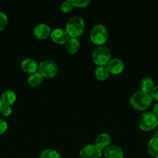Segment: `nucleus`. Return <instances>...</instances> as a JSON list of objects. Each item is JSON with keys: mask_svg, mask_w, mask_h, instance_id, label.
I'll return each instance as SVG.
<instances>
[{"mask_svg": "<svg viewBox=\"0 0 158 158\" xmlns=\"http://www.w3.org/2000/svg\"><path fill=\"white\" fill-rule=\"evenodd\" d=\"M153 100L150 94L139 90L132 94L129 99V103L134 109L145 110L151 105Z\"/></svg>", "mask_w": 158, "mask_h": 158, "instance_id": "nucleus-1", "label": "nucleus"}, {"mask_svg": "<svg viewBox=\"0 0 158 158\" xmlns=\"http://www.w3.org/2000/svg\"><path fill=\"white\" fill-rule=\"evenodd\" d=\"M85 24L83 19L74 15L71 17L67 21L65 25V30L70 38H77L80 36L85 31Z\"/></svg>", "mask_w": 158, "mask_h": 158, "instance_id": "nucleus-2", "label": "nucleus"}, {"mask_svg": "<svg viewBox=\"0 0 158 158\" xmlns=\"http://www.w3.org/2000/svg\"><path fill=\"white\" fill-rule=\"evenodd\" d=\"M108 32L107 28L102 24H96L90 31V40L97 46H103L107 41Z\"/></svg>", "mask_w": 158, "mask_h": 158, "instance_id": "nucleus-3", "label": "nucleus"}, {"mask_svg": "<svg viewBox=\"0 0 158 158\" xmlns=\"http://www.w3.org/2000/svg\"><path fill=\"white\" fill-rule=\"evenodd\" d=\"M91 57L98 66H105L111 60V52L105 46H98L92 51Z\"/></svg>", "mask_w": 158, "mask_h": 158, "instance_id": "nucleus-4", "label": "nucleus"}, {"mask_svg": "<svg viewBox=\"0 0 158 158\" xmlns=\"http://www.w3.org/2000/svg\"><path fill=\"white\" fill-rule=\"evenodd\" d=\"M38 72L43 77L52 78L57 75L58 72V66L57 63L53 60H43L39 64Z\"/></svg>", "mask_w": 158, "mask_h": 158, "instance_id": "nucleus-5", "label": "nucleus"}, {"mask_svg": "<svg viewBox=\"0 0 158 158\" xmlns=\"http://www.w3.org/2000/svg\"><path fill=\"white\" fill-rule=\"evenodd\" d=\"M156 117L152 112H144L138 120L139 127L143 131H150L156 127Z\"/></svg>", "mask_w": 158, "mask_h": 158, "instance_id": "nucleus-6", "label": "nucleus"}, {"mask_svg": "<svg viewBox=\"0 0 158 158\" xmlns=\"http://www.w3.org/2000/svg\"><path fill=\"white\" fill-rule=\"evenodd\" d=\"M102 151L94 144H87L79 152L80 158H102Z\"/></svg>", "mask_w": 158, "mask_h": 158, "instance_id": "nucleus-7", "label": "nucleus"}, {"mask_svg": "<svg viewBox=\"0 0 158 158\" xmlns=\"http://www.w3.org/2000/svg\"><path fill=\"white\" fill-rule=\"evenodd\" d=\"M50 38L52 41L57 44H66L70 39V36L64 29L56 28L51 31Z\"/></svg>", "mask_w": 158, "mask_h": 158, "instance_id": "nucleus-8", "label": "nucleus"}, {"mask_svg": "<svg viewBox=\"0 0 158 158\" xmlns=\"http://www.w3.org/2000/svg\"><path fill=\"white\" fill-rule=\"evenodd\" d=\"M105 66L109 73L117 75L123 71L124 68H125V64H124V62L120 59L113 58L109 60L108 64Z\"/></svg>", "mask_w": 158, "mask_h": 158, "instance_id": "nucleus-9", "label": "nucleus"}, {"mask_svg": "<svg viewBox=\"0 0 158 158\" xmlns=\"http://www.w3.org/2000/svg\"><path fill=\"white\" fill-rule=\"evenodd\" d=\"M51 29L45 23H40L33 29V35L38 40H46L50 35Z\"/></svg>", "mask_w": 158, "mask_h": 158, "instance_id": "nucleus-10", "label": "nucleus"}, {"mask_svg": "<svg viewBox=\"0 0 158 158\" xmlns=\"http://www.w3.org/2000/svg\"><path fill=\"white\" fill-rule=\"evenodd\" d=\"M112 137L107 133H102L96 137L94 140V145L102 151H105L108 147L111 145Z\"/></svg>", "mask_w": 158, "mask_h": 158, "instance_id": "nucleus-11", "label": "nucleus"}, {"mask_svg": "<svg viewBox=\"0 0 158 158\" xmlns=\"http://www.w3.org/2000/svg\"><path fill=\"white\" fill-rule=\"evenodd\" d=\"M105 158H123L124 154L122 148L116 144H111L104 151Z\"/></svg>", "mask_w": 158, "mask_h": 158, "instance_id": "nucleus-12", "label": "nucleus"}, {"mask_svg": "<svg viewBox=\"0 0 158 158\" xmlns=\"http://www.w3.org/2000/svg\"><path fill=\"white\" fill-rule=\"evenodd\" d=\"M21 66L22 69L24 71L25 73H33L37 72L38 70V66L39 64L35 60L32 58H26L23 60L21 62Z\"/></svg>", "mask_w": 158, "mask_h": 158, "instance_id": "nucleus-13", "label": "nucleus"}, {"mask_svg": "<svg viewBox=\"0 0 158 158\" xmlns=\"http://www.w3.org/2000/svg\"><path fill=\"white\" fill-rule=\"evenodd\" d=\"M139 86H140V90L150 94L151 91L153 90V88L155 87L154 80H153V79L152 77H144V78H143L141 80L140 83H139Z\"/></svg>", "mask_w": 158, "mask_h": 158, "instance_id": "nucleus-14", "label": "nucleus"}, {"mask_svg": "<svg viewBox=\"0 0 158 158\" xmlns=\"http://www.w3.org/2000/svg\"><path fill=\"white\" fill-rule=\"evenodd\" d=\"M0 99H1L3 105L10 106L15 103V100H16V95H15L14 91L8 89V90H6L2 93Z\"/></svg>", "mask_w": 158, "mask_h": 158, "instance_id": "nucleus-15", "label": "nucleus"}, {"mask_svg": "<svg viewBox=\"0 0 158 158\" xmlns=\"http://www.w3.org/2000/svg\"><path fill=\"white\" fill-rule=\"evenodd\" d=\"M81 43L77 38H70L65 44L66 50L69 53H76L80 49Z\"/></svg>", "mask_w": 158, "mask_h": 158, "instance_id": "nucleus-16", "label": "nucleus"}, {"mask_svg": "<svg viewBox=\"0 0 158 158\" xmlns=\"http://www.w3.org/2000/svg\"><path fill=\"white\" fill-rule=\"evenodd\" d=\"M147 151L149 154L153 158H158V138L152 137L149 140L147 145Z\"/></svg>", "mask_w": 158, "mask_h": 158, "instance_id": "nucleus-17", "label": "nucleus"}, {"mask_svg": "<svg viewBox=\"0 0 158 158\" xmlns=\"http://www.w3.org/2000/svg\"><path fill=\"white\" fill-rule=\"evenodd\" d=\"M43 77H42L41 74L37 71V72L29 74L27 78V83L33 87H36L43 82Z\"/></svg>", "mask_w": 158, "mask_h": 158, "instance_id": "nucleus-18", "label": "nucleus"}, {"mask_svg": "<svg viewBox=\"0 0 158 158\" xmlns=\"http://www.w3.org/2000/svg\"><path fill=\"white\" fill-rule=\"evenodd\" d=\"M109 72L107 69L106 66H97L94 69V76H95L96 79L100 81H104L106 79H108V76H109Z\"/></svg>", "mask_w": 158, "mask_h": 158, "instance_id": "nucleus-19", "label": "nucleus"}, {"mask_svg": "<svg viewBox=\"0 0 158 158\" xmlns=\"http://www.w3.org/2000/svg\"><path fill=\"white\" fill-rule=\"evenodd\" d=\"M40 158H61L60 153L52 148L45 149L40 153Z\"/></svg>", "mask_w": 158, "mask_h": 158, "instance_id": "nucleus-20", "label": "nucleus"}, {"mask_svg": "<svg viewBox=\"0 0 158 158\" xmlns=\"http://www.w3.org/2000/svg\"><path fill=\"white\" fill-rule=\"evenodd\" d=\"M72 6L77 8H84L90 4V0H68Z\"/></svg>", "mask_w": 158, "mask_h": 158, "instance_id": "nucleus-21", "label": "nucleus"}, {"mask_svg": "<svg viewBox=\"0 0 158 158\" xmlns=\"http://www.w3.org/2000/svg\"><path fill=\"white\" fill-rule=\"evenodd\" d=\"M8 23V17L4 12H0V32L6 28Z\"/></svg>", "mask_w": 158, "mask_h": 158, "instance_id": "nucleus-22", "label": "nucleus"}, {"mask_svg": "<svg viewBox=\"0 0 158 158\" xmlns=\"http://www.w3.org/2000/svg\"><path fill=\"white\" fill-rule=\"evenodd\" d=\"M72 8H73L72 5L70 3L69 1L64 2H62L61 5H60V9H61L62 12H64V13L71 12Z\"/></svg>", "mask_w": 158, "mask_h": 158, "instance_id": "nucleus-23", "label": "nucleus"}, {"mask_svg": "<svg viewBox=\"0 0 158 158\" xmlns=\"http://www.w3.org/2000/svg\"><path fill=\"white\" fill-rule=\"evenodd\" d=\"M12 110L10 106H7V105H3L2 107L1 110V114H2L4 117H9L12 114Z\"/></svg>", "mask_w": 158, "mask_h": 158, "instance_id": "nucleus-24", "label": "nucleus"}, {"mask_svg": "<svg viewBox=\"0 0 158 158\" xmlns=\"http://www.w3.org/2000/svg\"><path fill=\"white\" fill-rule=\"evenodd\" d=\"M8 129L7 122L3 119H0V135L4 134Z\"/></svg>", "mask_w": 158, "mask_h": 158, "instance_id": "nucleus-25", "label": "nucleus"}, {"mask_svg": "<svg viewBox=\"0 0 158 158\" xmlns=\"http://www.w3.org/2000/svg\"><path fill=\"white\" fill-rule=\"evenodd\" d=\"M150 95H151L153 100L158 101V85L155 86V87L153 88V90L150 93Z\"/></svg>", "mask_w": 158, "mask_h": 158, "instance_id": "nucleus-26", "label": "nucleus"}, {"mask_svg": "<svg viewBox=\"0 0 158 158\" xmlns=\"http://www.w3.org/2000/svg\"><path fill=\"white\" fill-rule=\"evenodd\" d=\"M152 113H153V115L156 117V119H158V102L153 106V112Z\"/></svg>", "mask_w": 158, "mask_h": 158, "instance_id": "nucleus-27", "label": "nucleus"}, {"mask_svg": "<svg viewBox=\"0 0 158 158\" xmlns=\"http://www.w3.org/2000/svg\"><path fill=\"white\" fill-rule=\"evenodd\" d=\"M153 138H158V129L155 130L153 133Z\"/></svg>", "mask_w": 158, "mask_h": 158, "instance_id": "nucleus-28", "label": "nucleus"}, {"mask_svg": "<svg viewBox=\"0 0 158 158\" xmlns=\"http://www.w3.org/2000/svg\"><path fill=\"white\" fill-rule=\"evenodd\" d=\"M3 104H2V102L1 99H0V112H1V110H2V107Z\"/></svg>", "mask_w": 158, "mask_h": 158, "instance_id": "nucleus-29", "label": "nucleus"}, {"mask_svg": "<svg viewBox=\"0 0 158 158\" xmlns=\"http://www.w3.org/2000/svg\"><path fill=\"white\" fill-rule=\"evenodd\" d=\"M156 127H158V119L156 120Z\"/></svg>", "mask_w": 158, "mask_h": 158, "instance_id": "nucleus-30", "label": "nucleus"}]
</instances>
